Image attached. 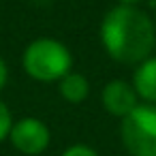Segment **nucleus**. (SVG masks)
<instances>
[{
    "label": "nucleus",
    "instance_id": "9b49d317",
    "mask_svg": "<svg viewBox=\"0 0 156 156\" xmlns=\"http://www.w3.org/2000/svg\"><path fill=\"white\" fill-rule=\"evenodd\" d=\"M141 0H118V5H126V7H137Z\"/></svg>",
    "mask_w": 156,
    "mask_h": 156
},
{
    "label": "nucleus",
    "instance_id": "f257e3e1",
    "mask_svg": "<svg viewBox=\"0 0 156 156\" xmlns=\"http://www.w3.org/2000/svg\"><path fill=\"white\" fill-rule=\"evenodd\" d=\"M101 43L120 64H139L156 45V28L139 7L118 5L101 22Z\"/></svg>",
    "mask_w": 156,
    "mask_h": 156
},
{
    "label": "nucleus",
    "instance_id": "0eeeda50",
    "mask_svg": "<svg viewBox=\"0 0 156 156\" xmlns=\"http://www.w3.org/2000/svg\"><path fill=\"white\" fill-rule=\"evenodd\" d=\"M58 90L60 96L71 103V105H79L86 101V96L90 94V83L81 73H69L58 81Z\"/></svg>",
    "mask_w": 156,
    "mask_h": 156
},
{
    "label": "nucleus",
    "instance_id": "20e7f679",
    "mask_svg": "<svg viewBox=\"0 0 156 156\" xmlns=\"http://www.w3.org/2000/svg\"><path fill=\"white\" fill-rule=\"evenodd\" d=\"M9 139L17 152H22L26 156H39L47 150V145L51 141V133H49L47 124L41 122L39 118H22L13 124Z\"/></svg>",
    "mask_w": 156,
    "mask_h": 156
},
{
    "label": "nucleus",
    "instance_id": "f03ea898",
    "mask_svg": "<svg viewBox=\"0 0 156 156\" xmlns=\"http://www.w3.org/2000/svg\"><path fill=\"white\" fill-rule=\"evenodd\" d=\"M24 71L28 77L49 83V81H60L64 75L71 73L73 66V56L71 49L56 41V39H37L24 49L22 58Z\"/></svg>",
    "mask_w": 156,
    "mask_h": 156
},
{
    "label": "nucleus",
    "instance_id": "6e6552de",
    "mask_svg": "<svg viewBox=\"0 0 156 156\" xmlns=\"http://www.w3.org/2000/svg\"><path fill=\"white\" fill-rule=\"evenodd\" d=\"M13 128V115L9 111V107L0 101V141L9 139V133Z\"/></svg>",
    "mask_w": 156,
    "mask_h": 156
},
{
    "label": "nucleus",
    "instance_id": "423d86ee",
    "mask_svg": "<svg viewBox=\"0 0 156 156\" xmlns=\"http://www.w3.org/2000/svg\"><path fill=\"white\" fill-rule=\"evenodd\" d=\"M133 88L139 98L156 105V56H150L137 64L133 73Z\"/></svg>",
    "mask_w": 156,
    "mask_h": 156
},
{
    "label": "nucleus",
    "instance_id": "1a4fd4ad",
    "mask_svg": "<svg viewBox=\"0 0 156 156\" xmlns=\"http://www.w3.org/2000/svg\"><path fill=\"white\" fill-rule=\"evenodd\" d=\"M62 156H98L96 150H92L90 145H83V143H77V145H71L62 152Z\"/></svg>",
    "mask_w": 156,
    "mask_h": 156
},
{
    "label": "nucleus",
    "instance_id": "7ed1b4c3",
    "mask_svg": "<svg viewBox=\"0 0 156 156\" xmlns=\"http://www.w3.org/2000/svg\"><path fill=\"white\" fill-rule=\"evenodd\" d=\"M120 137L130 156H156V105H137L122 118Z\"/></svg>",
    "mask_w": 156,
    "mask_h": 156
},
{
    "label": "nucleus",
    "instance_id": "39448f33",
    "mask_svg": "<svg viewBox=\"0 0 156 156\" xmlns=\"http://www.w3.org/2000/svg\"><path fill=\"white\" fill-rule=\"evenodd\" d=\"M137 92H135V88H133V83H128V81H124V79H111L105 88H103V92H101V103H103V107L111 113V115H115V118H126L139 103H137Z\"/></svg>",
    "mask_w": 156,
    "mask_h": 156
},
{
    "label": "nucleus",
    "instance_id": "9d476101",
    "mask_svg": "<svg viewBox=\"0 0 156 156\" xmlns=\"http://www.w3.org/2000/svg\"><path fill=\"white\" fill-rule=\"evenodd\" d=\"M7 79H9V66H7L5 58L0 56V90L7 86Z\"/></svg>",
    "mask_w": 156,
    "mask_h": 156
}]
</instances>
